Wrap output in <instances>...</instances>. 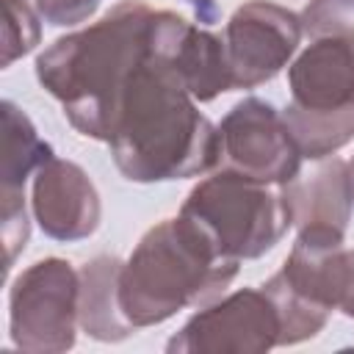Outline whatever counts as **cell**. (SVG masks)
<instances>
[{
  "label": "cell",
  "instance_id": "10",
  "mask_svg": "<svg viewBox=\"0 0 354 354\" xmlns=\"http://www.w3.org/2000/svg\"><path fill=\"white\" fill-rule=\"evenodd\" d=\"M55 158L53 147L39 136L30 116L11 100H3V158H0V199H3V243L6 271L25 252L30 238V218L25 202V183Z\"/></svg>",
  "mask_w": 354,
  "mask_h": 354
},
{
  "label": "cell",
  "instance_id": "2",
  "mask_svg": "<svg viewBox=\"0 0 354 354\" xmlns=\"http://www.w3.org/2000/svg\"><path fill=\"white\" fill-rule=\"evenodd\" d=\"M160 8L122 0L97 22L58 36L36 55L39 86L58 100L64 119L86 138L108 141L119 97L152 53Z\"/></svg>",
  "mask_w": 354,
  "mask_h": 354
},
{
  "label": "cell",
  "instance_id": "17",
  "mask_svg": "<svg viewBox=\"0 0 354 354\" xmlns=\"http://www.w3.org/2000/svg\"><path fill=\"white\" fill-rule=\"evenodd\" d=\"M41 14L28 0H3V69L25 58L41 41Z\"/></svg>",
  "mask_w": 354,
  "mask_h": 354
},
{
  "label": "cell",
  "instance_id": "4",
  "mask_svg": "<svg viewBox=\"0 0 354 354\" xmlns=\"http://www.w3.org/2000/svg\"><path fill=\"white\" fill-rule=\"evenodd\" d=\"M180 213L199 221L218 249L235 260L268 254L293 227L285 185H266L230 169H216L199 180Z\"/></svg>",
  "mask_w": 354,
  "mask_h": 354
},
{
  "label": "cell",
  "instance_id": "3",
  "mask_svg": "<svg viewBox=\"0 0 354 354\" xmlns=\"http://www.w3.org/2000/svg\"><path fill=\"white\" fill-rule=\"evenodd\" d=\"M241 260L224 254L210 232L177 213L149 227L119 277V304L136 329L158 326L185 307H205L238 277Z\"/></svg>",
  "mask_w": 354,
  "mask_h": 354
},
{
  "label": "cell",
  "instance_id": "18",
  "mask_svg": "<svg viewBox=\"0 0 354 354\" xmlns=\"http://www.w3.org/2000/svg\"><path fill=\"white\" fill-rule=\"evenodd\" d=\"M299 17L301 30L313 39L354 41V0H307Z\"/></svg>",
  "mask_w": 354,
  "mask_h": 354
},
{
  "label": "cell",
  "instance_id": "11",
  "mask_svg": "<svg viewBox=\"0 0 354 354\" xmlns=\"http://www.w3.org/2000/svg\"><path fill=\"white\" fill-rule=\"evenodd\" d=\"M30 210L39 230L61 243L91 238L102 224V199L83 166L50 158L33 174Z\"/></svg>",
  "mask_w": 354,
  "mask_h": 354
},
{
  "label": "cell",
  "instance_id": "9",
  "mask_svg": "<svg viewBox=\"0 0 354 354\" xmlns=\"http://www.w3.org/2000/svg\"><path fill=\"white\" fill-rule=\"evenodd\" d=\"M301 17L271 0L241 3L224 28L232 91H249L274 80L301 41Z\"/></svg>",
  "mask_w": 354,
  "mask_h": 354
},
{
  "label": "cell",
  "instance_id": "7",
  "mask_svg": "<svg viewBox=\"0 0 354 354\" xmlns=\"http://www.w3.org/2000/svg\"><path fill=\"white\" fill-rule=\"evenodd\" d=\"M301 152L282 111L260 97H243L218 122V169L266 185H288L301 171Z\"/></svg>",
  "mask_w": 354,
  "mask_h": 354
},
{
  "label": "cell",
  "instance_id": "16",
  "mask_svg": "<svg viewBox=\"0 0 354 354\" xmlns=\"http://www.w3.org/2000/svg\"><path fill=\"white\" fill-rule=\"evenodd\" d=\"M293 141L307 160H326L354 141V105L340 111H307L288 102L282 111Z\"/></svg>",
  "mask_w": 354,
  "mask_h": 354
},
{
  "label": "cell",
  "instance_id": "8",
  "mask_svg": "<svg viewBox=\"0 0 354 354\" xmlns=\"http://www.w3.org/2000/svg\"><path fill=\"white\" fill-rule=\"evenodd\" d=\"M282 321L263 288H241L205 304L166 343L169 354H260L279 346Z\"/></svg>",
  "mask_w": 354,
  "mask_h": 354
},
{
  "label": "cell",
  "instance_id": "19",
  "mask_svg": "<svg viewBox=\"0 0 354 354\" xmlns=\"http://www.w3.org/2000/svg\"><path fill=\"white\" fill-rule=\"evenodd\" d=\"M102 0H36L41 19L53 28H72L94 17Z\"/></svg>",
  "mask_w": 354,
  "mask_h": 354
},
{
  "label": "cell",
  "instance_id": "13",
  "mask_svg": "<svg viewBox=\"0 0 354 354\" xmlns=\"http://www.w3.org/2000/svg\"><path fill=\"white\" fill-rule=\"evenodd\" d=\"M293 227L299 230H348L354 213V180L348 160L329 158L310 177H296L285 185Z\"/></svg>",
  "mask_w": 354,
  "mask_h": 354
},
{
  "label": "cell",
  "instance_id": "15",
  "mask_svg": "<svg viewBox=\"0 0 354 354\" xmlns=\"http://www.w3.org/2000/svg\"><path fill=\"white\" fill-rule=\"evenodd\" d=\"M169 58L196 102H210L218 94L232 91V72L224 36H216L213 30L191 25L185 19V25L171 41Z\"/></svg>",
  "mask_w": 354,
  "mask_h": 354
},
{
  "label": "cell",
  "instance_id": "20",
  "mask_svg": "<svg viewBox=\"0 0 354 354\" xmlns=\"http://www.w3.org/2000/svg\"><path fill=\"white\" fill-rule=\"evenodd\" d=\"M340 313H343L346 318H351V321H354V249H351V260H348V288H346V296H343Z\"/></svg>",
  "mask_w": 354,
  "mask_h": 354
},
{
  "label": "cell",
  "instance_id": "22",
  "mask_svg": "<svg viewBox=\"0 0 354 354\" xmlns=\"http://www.w3.org/2000/svg\"><path fill=\"white\" fill-rule=\"evenodd\" d=\"M348 169H351V180H354V158L348 160Z\"/></svg>",
  "mask_w": 354,
  "mask_h": 354
},
{
  "label": "cell",
  "instance_id": "6",
  "mask_svg": "<svg viewBox=\"0 0 354 354\" xmlns=\"http://www.w3.org/2000/svg\"><path fill=\"white\" fill-rule=\"evenodd\" d=\"M80 271L64 257L28 266L8 290V335L19 351L61 354L77 340Z\"/></svg>",
  "mask_w": 354,
  "mask_h": 354
},
{
  "label": "cell",
  "instance_id": "1",
  "mask_svg": "<svg viewBox=\"0 0 354 354\" xmlns=\"http://www.w3.org/2000/svg\"><path fill=\"white\" fill-rule=\"evenodd\" d=\"M185 19L160 8L152 53L127 80L108 136L119 174L130 183H174L218 169V124L185 88L169 50Z\"/></svg>",
  "mask_w": 354,
  "mask_h": 354
},
{
  "label": "cell",
  "instance_id": "21",
  "mask_svg": "<svg viewBox=\"0 0 354 354\" xmlns=\"http://www.w3.org/2000/svg\"><path fill=\"white\" fill-rule=\"evenodd\" d=\"M183 3L194 6L199 22H213V19L218 17V11H216V0H183Z\"/></svg>",
  "mask_w": 354,
  "mask_h": 354
},
{
  "label": "cell",
  "instance_id": "5",
  "mask_svg": "<svg viewBox=\"0 0 354 354\" xmlns=\"http://www.w3.org/2000/svg\"><path fill=\"white\" fill-rule=\"evenodd\" d=\"M348 260L343 232L299 230L282 268L263 282V290L277 304L282 335L279 346H299L313 340L340 310L348 288Z\"/></svg>",
  "mask_w": 354,
  "mask_h": 354
},
{
  "label": "cell",
  "instance_id": "12",
  "mask_svg": "<svg viewBox=\"0 0 354 354\" xmlns=\"http://www.w3.org/2000/svg\"><path fill=\"white\" fill-rule=\"evenodd\" d=\"M290 102L307 111H340L354 105V41L313 39L288 66Z\"/></svg>",
  "mask_w": 354,
  "mask_h": 354
},
{
  "label": "cell",
  "instance_id": "14",
  "mask_svg": "<svg viewBox=\"0 0 354 354\" xmlns=\"http://www.w3.org/2000/svg\"><path fill=\"white\" fill-rule=\"evenodd\" d=\"M124 260L116 254H97L80 266V329L100 343H122L138 329L127 321L119 304V277Z\"/></svg>",
  "mask_w": 354,
  "mask_h": 354
}]
</instances>
